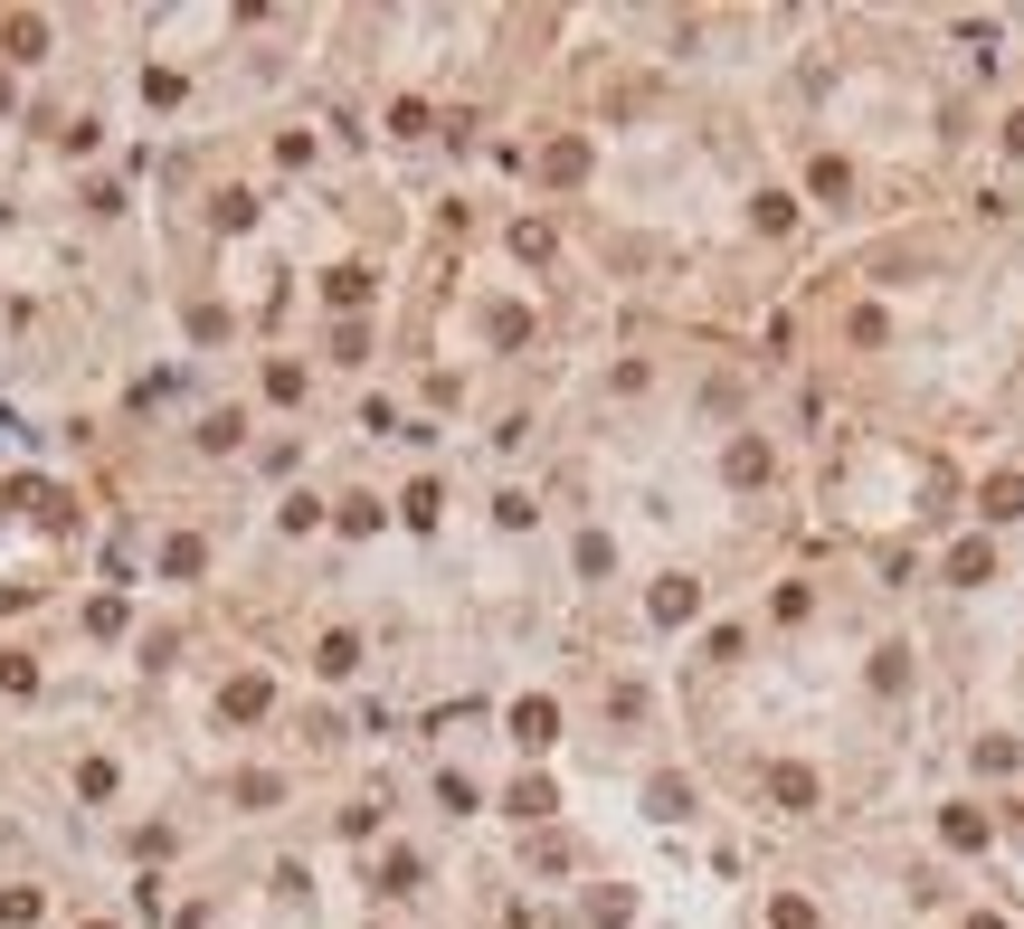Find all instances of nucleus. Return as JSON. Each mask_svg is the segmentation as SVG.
<instances>
[{"mask_svg": "<svg viewBox=\"0 0 1024 929\" xmlns=\"http://www.w3.org/2000/svg\"><path fill=\"white\" fill-rule=\"evenodd\" d=\"M266 702H276V683H266V673H238V683L218 692V712H228V721H257Z\"/></svg>", "mask_w": 1024, "mask_h": 929, "instance_id": "f257e3e1", "label": "nucleus"}, {"mask_svg": "<svg viewBox=\"0 0 1024 929\" xmlns=\"http://www.w3.org/2000/svg\"><path fill=\"white\" fill-rule=\"evenodd\" d=\"M513 739H522V749H550V739H560V712H550V702H513Z\"/></svg>", "mask_w": 1024, "mask_h": 929, "instance_id": "f03ea898", "label": "nucleus"}, {"mask_svg": "<svg viewBox=\"0 0 1024 929\" xmlns=\"http://www.w3.org/2000/svg\"><path fill=\"white\" fill-rule=\"evenodd\" d=\"M768 797L807 815V807H816V768H768Z\"/></svg>", "mask_w": 1024, "mask_h": 929, "instance_id": "7ed1b4c3", "label": "nucleus"}, {"mask_svg": "<svg viewBox=\"0 0 1024 929\" xmlns=\"http://www.w3.org/2000/svg\"><path fill=\"white\" fill-rule=\"evenodd\" d=\"M692 607H702V588H692V579H665V588H655V626H683Z\"/></svg>", "mask_w": 1024, "mask_h": 929, "instance_id": "20e7f679", "label": "nucleus"}, {"mask_svg": "<svg viewBox=\"0 0 1024 929\" xmlns=\"http://www.w3.org/2000/svg\"><path fill=\"white\" fill-rule=\"evenodd\" d=\"M589 910H597L607 929H626V920H636V892H617V882H597V892H589Z\"/></svg>", "mask_w": 1024, "mask_h": 929, "instance_id": "39448f33", "label": "nucleus"}, {"mask_svg": "<svg viewBox=\"0 0 1024 929\" xmlns=\"http://www.w3.org/2000/svg\"><path fill=\"white\" fill-rule=\"evenodd\" d=\"M550 807H560V797H550V778H522L513 797H503V815H550Z\"/></svg>", "mask_w": 1024, "mask_h": 929, "instance_id": "423d86ee", "label": "nucleus"}, {"mask_svg": "<svg viewBox=\"0 0 1024 929\" xmlns=\"http://www.w3.org/2000/svg\"><path fill=\"white\" fill-rule=\"evenodd\" d=\"M645 807L665 815V825H673V815H692V778H655V797H645Z\"/></svg>", "mask_w": 1024, "mask_h": 929, "instance_id": "0eeeda50", "label": "nucleus"}, {"mask_svg": "<svg viewBox=\"0 0 1024 929\" xmlns=\"http://www.w3.org/2000/svg\"><path fill=\"white\" fill-rule=\"evenodd\" d=\"M0 39H10V57H48V20H10Z\"/></svg>", "mask_w": 1024, "mask_h": 929, "instance_id": "6e6552de", "label": "nucleus"}, {"mask_svg": "<svg viewBox=\"0 0 1024 929\" xmlns=\"http://www.w3.org/2000/svg\"><path fill=\"white\" fill-rule=\"evenodd\" d=\"M541 171H550V181H579V171H589V152H579V143H570V133H560V143H550V152H541Z\"/></svg>", "mask_w": 1024, "mask_h": 929, "instance_id": "1a4fd4ad", "label": "nucleus"}, {"mask_svg": "<svg viewBox=\"0 0 1024 929\" xmlns=\"http://www.w3.org/2000/svg\"><path fill=\"white\" fill-rule=\"evenodd\" d=\"M323 294H333V304H370V276H360V266H342V276H323Z\"/></svg>", "mask_w": 1024, "mask_h": 929, "instance_id": "9d476101", "label": "nucleus"}, {"mask_svg": "<svg viewBox=\"0 0 1024 929\" xmlns=\"http://www.w3.org/2000/svg\"><path fill=\"white\" fill-rule=\"evenodd\" d=\"M731 475H740V484L768 475V446H759V436H740V446H731Z\"/></svg>", "mask_w": 1024, "mask_h": 929, "instance_id": "9b49d317", "label": "nucleus"}, {"mask_svg": "<svg viewBox=\"0 0 1024 929\" xmlns=\"http://www.w3.org/2000/svg\"><path fill=\"white\" fill-rule=\"evenodd\" d=\"M987 570H996V560H987V541H958V550H949V579H987Z\"/></svg>", "mask_w": 1024, "mask_h": 929, "instance_id": "f8f14e48", "label": "nucleus"}, {"mask_svg": "<svg viewBox=\"0 0 1024 929\" xmlns=\"http://www.w3.org/2000/svg\"><path fill=\"white\" fill-rule=\"evenodd\" d=\"M939 834H949V844H987V815H968V807H949V815H939Z\"/></svg>", "mask_w": 1024, "mask_h": 929, "instance_id": "ddd939ff", "label": "nucleus"}, {"mask_svg": "<svg viewBox=\"0 0 1024 929\" xmlns=\"http://www.w3.org/2000/svg\"><path fill=\"white\" fill-rule=\"evenodd\" d=\"M768 920H778V929H816V901H797V892H778V901H768Z\"/></svg>", "mask_w": 1024, "mask_h": 929, "instance_id": "4468645a", "label": "nucleus"}, {"mask_svg": "<svg viewBox=\"0 0 1024 929\" xmlns=\"http://www.w3.org/2000/svg\"><path fill=\"white\" fill-rule=\"evenodd\" d=\"M0 920L29 929V920H39V892H29V882H20V892H0Z\"/></svg>", "mask_w": 1024, "mask_h": 929, "instance_id": "2eb2a0df", "label": "nucleus"}, {"mask_svg": "<svg viewBox=\"0 0 1024 929\" xmlns=\"http://www.w3.org/2000/svg\"><path fill=\"white\" fill-rule=\"evenodd\" d=\"M987 512H996V522H1005V512H1024V484L996 475V484H987Z\"/></svg>", "mask_w": 1024, "mask_h": 929, "instance_id": "dca6fc26", "label": "nucleus"}, {"mask_svg": "<svg viewBox=\"0 0 1024 929\" xmlns=\"http://www.w3.org/2000/svg\"><path fill=\"white\" fill-rule=\"evenodd\" d=\"M0 105H10V76H0Z\"/></svg>", "mask_w": 1024, "mask_h": 929, "instance_id": "f3484780", "label": "nucleus"}, {"mask_svg": "<svg viewBox=\"0 0 1024 929\" xmlns=\"http://www.w3.org/2000/svg\"><path fill=\"white\" fill-rule=\"evenodd\" d=\"M96 929H105V920H96Z\"/></svg>", "mask_w": 1024, "mask_h": 929, "instance_id": "a211bd4d", "label": "nucleus"}]
</instances>
